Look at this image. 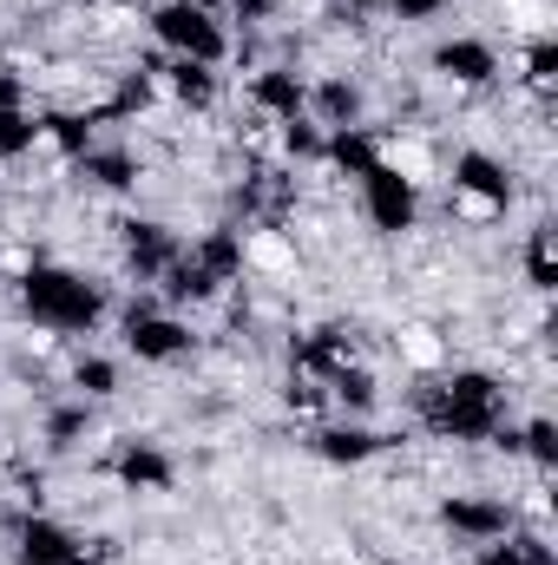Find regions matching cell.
<instances>
[{"mask_svg": "<svg viewBox=\"0 0 558 565\" xmlns=\"http://www.w3.org/2000/svg\"><path fill=\"white\" fill-rule=\"evenodd\" d=\"M244 264H250L257 277H296V237H282V231H250Z\"/></svg>", "mask_w": 558, "mask_h": 565, "instance_id": "cell-2", "label": "cell"}, {"mask_svg": "<svg viewBox=\"0 0 558 565\" xmlns=\"http://www.w3.org/2000/svg\"><path fill=\"white\" fill-rule=\"evenodd\" d=\"M375 158H382V171L401 178V184H433V178H440V151L420 139V132H388V139L375 145Z\"/></svg>", "mask_w": 558, "mask_h": 565, "instance_id": "cell-1", "label": "cell"}, {"mask_svg": "<svg viewBox=\"0 0 558 565\" xmlns=\"http://www.w3.org/2000/svg\"><path fill=\"white\" fill-rule=\"evenodd\" d=\"M500 198H480V191H453V217H466V224H500Z\"/></svg>", "mask_w": 558, "mask_h": 565, "instance_id": "cell-4", "label": "cell"}, {"mask_svg": "<svg viewBox=\"0 0 558 565\" xmlns=\"http://www.w3.org/2000/svg\"><path fill=\"white\" fill-rule=\"evenodd\" d=\"M395 355H401L408 369H420V375H427V369H440V362H447V342H440V329H427V322H408V329L395 335Z\"/></svg>", "mask_w": 558, "mask_h": 565, "instance_id": "cell-3", "label": "cell"}]
</instances>
